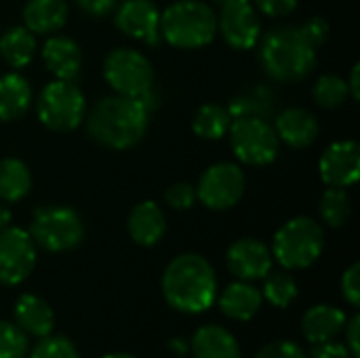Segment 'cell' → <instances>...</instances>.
<instances>
[{"instance_id": "cell-30", "label": "cell", "mask_w": 360, "mask_h": 358, "mask_svg": "<svg viewBox=\"0 0 360 358\" xmlns=\"http://www.w3.org/2000/svg\"><path fill=\"white\" fill-rule=\"evenodd\" d=\"M321 219L331 228H342L352 215V200L346 188H329L319 203Z\"/></svg>"}, {"instance_id": "cell-28", "label": "cell", "mask_w": 360, "mask_h": 358, "mask_svg": "<svg viewBox=\"0 0 360 358\" xmlns=\"http://www.w3.org/2000/svg\"><path fill=\"white\" fill-rule=\"evenodd\" d=\"M232 124V114L228 112L226 106L219 103H205L202 108H198L194 120H192V129L200 139H221L228 129Z\"/></svg>"}, {"instance_id": "cell-37", "label": "cell", "mask_w": 360, "mask_h": 358, "mask_svg": "<svg viewBox=\"0 0 360 358\" xmlns=\"http://www.w3.org/2000/svg\"><path fill=\"white\" fill-rule=\"evenodd\" d=\"M251 2L268 17H287L297 6V0H251Z\"/></svg>"}, {"instance_id": "cell-24", "label": "cell", "mask_w": 360, "mask_h": 358, "mask_svg": "<svg viewBox=\"0 0 360 358\" xmlns=\"http://www.w3.org/2000/svg\"><path fill=\"white\" fill-rule=\"evenodd\" d=\"M32 103V87L30 82L17 74L0 76V122H11L21 118Z\"/></svg>"}, {"instance_id": "cell-44", "label": "cell", "mask_w": 360, "mask_h": 358, "mask_svg": "<svg viewBox=\"0 0 360 358\" xmlns=\"http://www.w3.org/2000/svg\"><path fill=\"white\" fill-rule=\"evenodd\" d=\"M11 219H13L11 209L0 200V230H2V228H6V226H11Z\"/></svg>"}, {"instance_id": "cell-6", "label": "cell", "mask_w": 360, "mask_h": 358, "mask_svg": "<svg viewBox=\"0 0 360 358\" xmlns=\"http://www.w3.org/2000/svg\"><path fill=\"white\" fill-rule=\"evenodd\" d=\"M30 236L49 253H68L82 243L84 224L74 209L49 205L34 211Z\"/></svg>"}, {"instance_id": "cell-15", "label": "cell", "mask_w": 360, "mask_h": 358, "mask_svg": "<svg viewBox=\"0 0 360 358\" xmlns=\"http://www.w3.org/2000/svg\"><path fill=\"white\" fill-rule=\"evenodd\" d=\"M116 25L127 36L150 46L160 40V11L152 0H124L116 11Z\"/></svg>"}, {"instance_id": "cell-33", "label": "cell", "mask_w": 360, "mask_h": 358, "mask_svg": "<svg viewBox=\"0 0 360 358\" xmlns=\"http://www.w3.org/2000/svg\"><path fill=\"white\" fill-rule=\"evenodd\" d=\"M27 350V335L15 323L0 319V358H25Z\"/></svg>"}, {"instance_id": "cell-39", "label": "cell", "mask_w": 360, "mask_h": 358, "mask_svg": "<svg viewBox=\"0 0 360 358\" xmlns=\"http://www.w3.org/2000/svg\"><path fill=\"white\" fill-rule=\"evenodd\" d=\"M302 27H304V32L308 34V38H310L319 49L329 40V23H327L323 17H312V19H308Z\"/></svg>"}, {"instance_id": "cell-18", "label": "cell", "mask_w": 360, "mask_h": 358, "mask_svg": "<svg viewBox=\"0 0 360 358\" xmlns=\"http://www.w3.org/2000/svg\"><path fill=\"white\" fill-rule=\"evenodd\" d=\"M42 61L59 80H74L82 68V51L68 36H51L42 44Z\"/></svg>"}, {"instance_id": "cell-8", "label": "cell", "mask_w": 360, "mask_h": 358, "mask_svg": "<svg viewBox=\"0 0 360 358\" xmlns=\"http://www.w3.org/2000/svg\"><path fill=\"white\" fill-rule=\"evenodd\" d=\"M228 133L236 158L245 165L264 167L278 156L281 139L274 127L266 118H255V116L232 118Z\"/></svg>"}, {"instance_id": "cell-41", "label": "cell", "mask_w": 360, "mask_h": 358, "mask_svg": "<svg viewBox=\"0 0 360 358\" xmlns=\"http://www.w3.org/2000/svg\"><path fill=\"white\" fill-rule=\"evenodd\" d=\"M118 0H76V4L91 17H103L108 15Z\"/></svg>"}, {"instance_id": "cell-4", "label": "cell", "mask_w": 360, "mask_h": 358, "mask_svg": "<svg viewBox=\"0 0 360 358\" xmlns=\"http://www.w3.org/2000/svg\"><path fill=\"white\" fill-rule=\"evenodd\" d=\"M160 36L177 49H200L217 36L215 8L202 0H177L160 13Z\"/></svg>"}, {"instance_id": "cell-22", "label": "cell", "mask_w": 360, "mask_h": 358, "mask_svg": "<svg viewBox=\"0 0 360 358\" xmlns=\"http://www.w3.org/2000/svg\"><path fill=\"white\" fill-rule=\"evenodd\" d=\"M348 317L333 304H316L302 319V333L310 344H323L335 340L346 325Z\"/></svg>"}, {"instance_id": "cell-9", "label": "cell", "mask_w": 360, "mask_h": 358, "mask_svg": "<svg viewBox=\"0 0 360 358\" xmlns=\"http://www.w3.org/2000/svg\"><path fill=\"white\" fill-rule=\"evenodd\" d=\"M103 76L118 95L143 97L154 87V68L135 49H116L105 57Z\"/></svg>"}, {"instance_id": "cell-32", "label": "cell", "mask_w": 360, "mask_h": 358, "mask_svg": "<svg viewBox=\"0 0 360 358\" xmlns=\"http://www.w3.org/2000/svg\"><path fill=\"white\" fill-rule=\"evenodd\" d=\"M30 358H80V354L70 338L49 333L46 338L38 340V344L30 352Z\"/></svg>"}, {"instance_id": "cell-23", "label": "cell", "mask_w": 360, "mask_h": 358, "mask_svg": "<svg viewBox=\"0 0 360 358\" xmlns=\"http://www.w3.org/2000/svg\"><path fill=\"white\" fill-rule=\"evenodd\" d=\"M68 19V4L63 0H27L23 6V25L32 34H55Z\"/></svg>"}, {"instance_id": "cell-27", "label": "cell", "mask_w": 360, "mask_h": 358, "mask_svg": "<svg viewBox=\"0 0 360 358\" xmlns=\"http://www.w3.org/2000/svg\"><path fill=\"white\" fill-rule=\"evenodd\" d=\"M274 93L270 87L257 84L249 91H243L240 95H236L230 106L228 112L232 114V118H243V116H255V118H268L274 110Z\"/></svg>"}, {"instance_id": "cell-3", "label": "cell", "mask_w": 360, "mask_h": 358, "mask_svg": "<svg viewBox=\"0 0 360 358\" xmlns=\"http://www.w3.org/2000/svg\"><path fill=\"white\" fill-rule=\"evenodd\" d=\"M316 51L302 25H281L262 38L259 61L272 80L297 82L314 70Z\"/></svg>"}, {"instance_id": "cell-14", "label": "cell", "mask_w": 360, "mask_h": 358, "mask_svg": "<svg viewBox=\"0 0 360 358\" xmlns=\"http://www.w3.org/2000/svg\"><path fill=\"white\" fill-rule=\"evenodd\" d=\"M272 251L257 238H238L226 251V266L238 281H262L272 270Z\"/></svg>"}, {"instance_id": "cell-36", "label": "cell", "mask_w": 360, "mask_h": 358, "mask_svg": "<svg viewBox=\"0 0 360 358\" xmlns=\"http://www.w3.org/2000/svg\"><path fill=\"white\" fill-rule=\"evenodd\" d=\"M342 295L352 306H360V264L354 262L344 274H342Z\"/></svg>"}, {"instance_id": "cell-19", "label": "cell", "mask_w": 360, "mask_h": 358, "mask_svg": "<svg viewBox=\"0 0 360 358\" xmlns=\"http://www.w3.org/2000/svg\"><path fill=\"white\" fill-rule=\"evenodd\" d=\"M215 302L219 304V310L228 319L247 323V321L255 319V314L259 312V308L264 304V298H262V291L253 283L234 281L221 293H217Z\"/></svg>"}, {"instance_id": "cell-17", "label": "cell", "mask_w": 360, "mask_h": 358, "mask_svg": "<svg viewBox=\"0 0 360 358\" xmlns=\"http://www.w3.org/2000/svg\"><path fill=\"white\" fill-rule=\"evenodd\" d=\"M274 131L281 141H285L287 146H291L295 150H302L316 141L321 127L312 112H308L304 108H287L276 116Z\"/></svg>"}, {"instance_id": "cell-26", "label": "cell", "mask_w": 360, "mask_h": 358, "mask_svg": "<svg viewBox=\"0 0 360 358\" xmlns=\"http://www.w3.org/2000/svg\"><path fill=\"white\" fill-rule=\"evenodd\" d=\"M32 188V173L27 165L19 158L0 160V200L17 203L27 196Z\"/></svg>"}, {"instance_id": "cell-20", "label": "cell", "mask_w": 360, "mask_h": 358, "mask_svg": "<svg viewBox=\"0 0 360 358\" xmlns=\"http://www.w3.org/2000/svg\"><path fill=\"white\" fill-rule=\"evenodd\" d=\"M127 230L139 247H154L167 232V217L154 200H143L129 213Z\"/></svg>"}, {"instance_id": "cell-10", "label": "cell", "mask_w": 360, "mask_h": 358, "mask_svg": "<svg viewBox=\"0 0 360 358\" xmlns=\"http://www.w3.org/2000/svg\"><path fill=\"white\" fill-rule=\"evenodd\" d=\"M245 188L247 179L238 165L217 162L200 175L196 186V200H200L211 211H226L240 203Z\"/></svg>"}, {"instance_id": "cell-21", "label": "cell", "mask_w": 360, "mask_h": 358, "mask_svg": "<svg viewBox=\"0 0 360 358\" xmlns=\"http://www.w3.org/2000/svg\"><path fill=\"white\" fill-rule=\"evenodd\" d=\"M194 358H243L238 340L221 325L209 323L194 331L190 342Z\"/></svg>"}, {"instance_id": "cell-43", "label": "cell", "mask_w": 360, "mask_h": 358, "mask_svg": "<svg viewBox=\"0 0 360 358\" xmlns=\"http://www.w3.org/2000/svg\"><path fill=\"white\" fill-rule=\"evenodd\" d=\"M169 350H171L173 354H177V357H184V354L190 352V344H188L186 340H181V338H173V340L169 342Z\"/></svg>"}, {"instance_id": "cell-31", "label": "cell", "mask_w": 360, "mask_h": 358, "mask_svg": "<svg viewBox=\"0 0 360 358\" xmlns=\"http://www.w3.org/2000/svg\"><path fill=\"white\" fill-rule=\"evenodd\" d=\"M350 91L346 84V78L338 76V74H323L312 89V97L321 108L327 110H335L340 108L346 99H348Z\"/></svg>"}, {"instance_id": "cell-38", "label": "cell", "mask_w": 360, "mask_h": 358, "mask_svg": "<svg viewBox=\"0 0 360 358\" xmlns=\"http://www.w3.org/2000/svg\"><path fill=\"white\" fill-rule=\"evenodd\" d=\"M308 358H352V354L344 342L329 340L323 344H312V350H310Z\"/></svg>"}, {"instance_id": "cell-12", "label": "cell", "mask_w": 360, "mask_h": 358, "mask_svg": "<svg viewBox=\"0 0 360 358\" xmlns=\"http://www.w3.org/2000/svg\"><path fill=\"white\" fill-rule=\"evenodd\" d=\"M36 266V243L23 228L6 226L0 230V285L23 283Z\"/></svg>"}, {"instance_id": "cell-35", "label": "cell", "mask_w": 360, "mask_h": 358, "mask_svg": "<svg viewBox=\"0 0 360 358\" xmlns=\"http://www.w3.org/2000/svg\"><path fill=\"white\" fill-rule=\"evenodd\" d=\"M255 358H308V352L291 340H274L262 346Z\"/></svg>"}, {"instance_id": "cell-16", "label": "cell", "mask_w": 360, "mask_h": 358, "mask_svg": "<svg viewBox=\"0 0 360 358\" xmlns=\"http://www.w3.org/2000/svg\"><path fill=\"white\" fill-rule=\"evenodd\" d=\"M13 319L25 335L36 340L46 338L55 329V312L51 304L36 293H23L17 298L13 306Z\"/></svg>"}, {"instance_id": "cell-45", "label": "cell", "mask_w": 360, "mask_h": 358, "mask_svg": "<svg viewBox=\"0 0 360 358\" xmlns=\"http://www.w3.org/2000/svg\"><path fill=\"white\" fill-rule=\"evenodd\" d=\"M101 358H139L135 357V354H131V352H110V354H105V357Z\"/></svg>"}, {"instance_id": "cell-13", "label": "cell", "mask_w": 360, "mask_h": 358, "mask_svg": "<svg viewBox=\"0 0 360 358\" xmlns=\"http://www.w3.org/2000/svg\"><path fill=\"white\" fill-rule=\"evenodd\" d=\"M321 179L329 188H350L360 177V146L352 139L333 141L319 160Z\"/></svg>"}, {"instance_id": "cell-1", "label": "cell", "mask_w": 360, "mask_h": 358, "mask_svg": "<svg viewBox=\"0 0 360 358\" xmlns=\"http://www.w3.org/2000/svg\"><path fill=\"white\" fill-rule=\"evenodd\" d=\"M167 304L181 314H202L217 300L215 268L198 253H181L169 262L160 281Z\"/></svg>"}, {"instance_id": "cell-11", "label": "cell", "mask_w": 360, "mask_h": 358, "mask_svg": "<svg viewBox=\"0 0 360 358\" xmlns=\"http://www.w3.org/2000/svg\"><path fill=\"white\" fill-rule=\"evenodd\" d=\"M217 32L236 51H249L259 42L262 25L251 0H215Z\"/></svg>"}, {"instance_id": "cell-42", "label": "cell", "mask_w": 360, "mask_h": 358, "mask_svg": "<svg viewBox=\"0 0 360 358\" xmlns=\"http://www.w3.org/2000/svg\"><path fill=\"white\" fill-rule=\"evenodd\" d=\"M360 63H354V68H352V72H350V78L346 80V84H348V91H350V95H352V99L354 101H359L360 99Z\"/></svg>"}, {"instance_id": "cell-2", "label": "cell", "mask_w": 360, "mask_h": 358, "mask_svg": "<svg viewBox=\"0 0 360 358\" xmlns=\"http://www.w3.org/2000/svg\"><path fill=\"white\" fill-rule=\"evenodd\" d=\"M150 110L141 97H101L84 116L89 135L112 150H127L139 143L150 124Z\"/></svg>"}, {"instance_id": "cell-5", "label": "cell", "mask_w": 360, "mask_h": 358, "mask_svg": "<svg viewBox=\"0 0 360 358\" xmlns=\"http://www.w3.org/2000/svg\"><path fill=\"white\" fill-rule=\"evenodd\" d=\"M325 249V230L312 217L300 215L283 224L272 243V257L285 270L310 268Z\"/></svg>"}, {"instance_id": "cell-7", "label": "cell", "mask_w": 360, "mask_h": 358, "mask_svg": "<svg viewBox=\"0 0 360 358\" xmlns=\"http://www.w3.org/2000/svg\"><path fill=\"white\" fill-rule=\"evenodd\" d=\"M36 112L46 129L55 133H70L82 124L86 116V99L74 80L55 78L42 89Z\"/></svg>"}, {"instance_id": "cell-34", "label": "cell", "mask_w": 360, "mask_h": 358, "mask_svg": "<svg viewBox=\"0 0 360 358\" xmlns=\"http://www.w3.org/2000/svg\"><path fill=\"white\" fill-rule=\"evenodd\" d=\"M165 200L171 209H177V211H188L194 207L196 203V188L192 184H186V181H177L173 186L167 188L165 192Z\"/></svg>"}, {"instance_id": "cell-29", "label": "cell", "mask_w": 360, "mask_h": 358, "mask_svg": "<svg viewBox=\"0 0 360 358\" xmlns=\"http://www.w3.org/2000/svg\"><path fill=\"white\" fill-rule=\"evenodd\" d=\"M264 287H262V298L274 306V308H289L295 300H297V283L295 279L289 274V270H270L264 279Z\"/></svg>"}, {"instance_id": "cell-40", "label": "cell", "mask_w": 360, "mask_h": 358, "mask_svg": "<svg viewBox=\"0 0 360 358\" xmlns=\"http://www.w3.org/2000/svg\"><path fill=\"white\" fill-rule=\"evenodd\" d=\"M344 333H346V348L350 350L352 358H360V342H359V333H360V314H352V319L346 321L344 325Z\"/></svg>"}, {"instance_id": "cell-25", "label": "cell", "mask_w": 360, "mask_h": 358, "mask_svg": "<svg viewBox=\"0 0 360 358\" xmlns=\"http://www.w3.org/2000/svg\"><path fill=\"white\" fill-rule=\"evenodd\" d=\"M36 49V34H32L25 25H15L0 36V55L15 70L30 65Z\"/></svg>"}]
</instances>
